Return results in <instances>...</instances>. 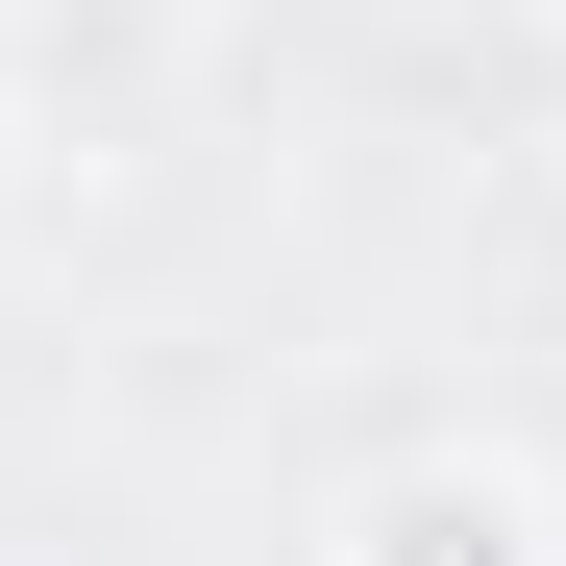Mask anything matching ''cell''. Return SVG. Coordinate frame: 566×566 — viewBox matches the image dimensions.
I'll use <instances>...</instances> for the list:
<instances>
[{
  "label": "cell",
  "instance_id": "6da1fadb",
  "mask_svg": "<svg viewBox=\"0 0 566 566\" xmlns=\"http://www.w3.org/2000/svg\"><path fill=\"white\" fill-rule=\"evenodd\" d=\"M321 566H566V493L517 443H395V468H345Z\"/></svg>",
  "mask_w": 566,
  "mask_h": 566
},
{
  "label": "cell",
  "instance_id": "7a4b0ae2",
  "mask_svg": "<svg viewBox=\"0 0 566 566\" xmlns=\"http://www.w3.org/2000/svg\"><path fill=\"white\" fill-rule=\"evenodd\" d=\"M542 74H566V0H542Z\"/></svg>",
  "mask_w": 566,
  "mask_h": 566
}]
</instances>
